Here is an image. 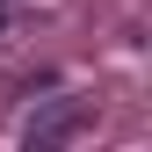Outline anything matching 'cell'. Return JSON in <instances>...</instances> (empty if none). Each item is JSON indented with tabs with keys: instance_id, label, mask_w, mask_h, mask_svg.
<instances>
[{
	"instance_id": "1",
	"label": "cell",
	"mask_w": 152,
	"mask_h": 152,
	"mask_svg": "<svg viewBox=\"0 0 152 152\" xmlns=\"http://www.w3.org/2000/svg\"><path fill=\"white\" fill-rule=\"evenodd\" d=\"M80 130H94V102H87V94H58V102H44V109L22 123V145L58 152V145H72V138H80Z\"/></svg>"
},
{
	"instance_id": "2",
	"label": "cell",
	"mask_w": 152,
	"mask_h": 152,
	"mask_svg": "<svg viewBox=\"0 0 152 152\" xmlns=\"http://www.w3.org/2000/svg\"><path fill=\"white\" fill-rule=\"evenodd\" d=\"M0 29H7V0H0Z\"/></svg>"
}]
</instances>
